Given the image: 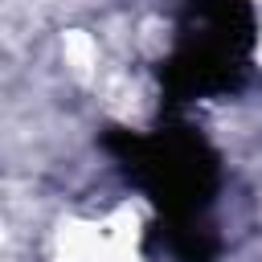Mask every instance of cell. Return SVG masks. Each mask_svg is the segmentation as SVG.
Here are the masks:
<instances>
[{"mask_svg": "<svg viewBox=\"0 0 262 262\" xmlns=\"http://www.w3.org/2000/svg\"><path fill=\"white\" fill-rule=\"evenodd\" d=\"M254 45V12L242 0H192L180 25V45L160 78L172 102L229 90Z\"/></svg>", "mask_w": 262, "mask_h": 262, "instance_id": "1", "label": "cell"}, {"mask_svg": "<svg viewBox=\"0 0 262 262\" xmlns=\"http://www.w3.org/2000/svg\"><path fill=\"white\" fill-rule=\"evenodd\" d=\"M106 147L119 156L127 176L164 209L168 221H192L217 188V160L196 131L184 127L160 135L111 131Z\"/></svg>", "mask_w": 262, "mask_h": 262, "instance_id": "2", "label": "cell"}, {"mask_svg": "<svg viewBox=\"0 0 262 262\" xmlns=\"http://www.w3.org/2000/svg\"><path fill=\"white\" fill-rule=\"evenodd\" d=\"M160 233H164V246L176 262H213L217 258V237L196 217L192 221H164Z\"/></svg>", "mask_w": 262, "mask_h": 262, "instance_id": "3", "label": "cell"}]
</instances>
